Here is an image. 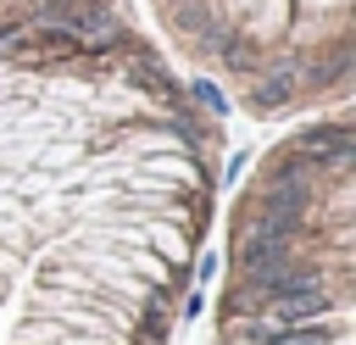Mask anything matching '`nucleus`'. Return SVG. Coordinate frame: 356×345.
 Instances as JSON below:
<instances>
[{
  "mask_svg": "<svg viewBox=\"0 0 356 345\" xmlns=\"http://www.w3.org/2000/svg\"><path fill=\"white\" fill-rule=\"evenodd\" d=\"M206 117L117 0H0V345H172Z\"/></svg>",
  "mask_w": 356,
  "mask_h": 345,
  "instance_id": "f257e3e1",
  "label": "nucleus"
},
{
  "mask_svg": "<svg viewBox=\"0 0 356 345\" xmlns=\"http://www.w3.org/2000/svg\"><path fill=\"white\" fill-rule=\"evenodd\" d=\"M350 122H312L239 195L211 345H350Z\"/></svg>",
  "mask_w": 356,
  "mask_h": 345,
  "instance_id": "f03ea898",
  "label": "nucleus"
}]
</instances>
